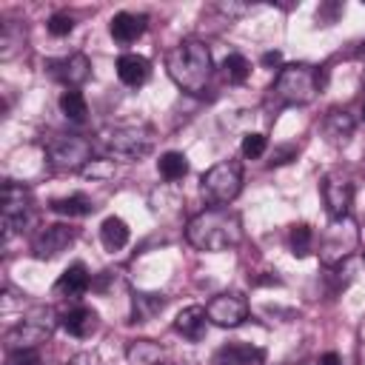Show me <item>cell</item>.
I'll use <instances>...</instances> for the list:
<instances>
[{
	"label": "cell",
	"mask_w": 365,
	"mask_h": 365,
	"mask_svg": "<svg viewBox=\"0 0 365 365\" xmlns=\"http://www.w3.org/2000/svg\"><path fill=\"white\" fill-rule=\"evenodd\" d=\"M185 240L197 251H228L242 242V220L228 205H214L200 211L185 225Z\"/></svg>",
	"instance_id": "6da1fadb"
},
{
	"label": "cell",
	"mask_w": 365,
	"mask_h": 365,
	"mask_svg": "<svg viewBox=\"0 0 365 365\" xmlns=\"http://www.w3.org/2000/svg\"><path fill=\"white\" fill-rule=\"evenodd\" d=\"M165 71L177 83V88H182L185 94H202L214 74V60L208 46L194 37L180 40L165 54Z\"/></svg>",
	"instance_id": "7a4b0ae2"
},
{
	"label": "cell",
	"mask_w": 365,
	"mask_h": 365,
	"mask_svg": "<svg viewBox=\"0 0 365 365\" xmlns=\"http://www.w3.org/2000/svg\"><path fill=\"white\" fill-rule=\"evenodd\" d=\"M100 145L108 157L134 163L143 160L154 148V128L145 123H125V125H108L100 131Z\"/></svg>",
	"instance_id": "3957f363"
},
{
	"label": "cell",
	"mask_w": 365,
	"mask_h": 365,
	"mask_svg": "<svg viewBox=\"0 0 365 365\" xmlns=\"http://www.w3.org/2000/svg\"><path fill=\"white\" fill-rule=\"evenodd\" d=\"M319 74L314 66L308 63H291L282 66L274 86H271V97L279 106H308L317 100L319 94Z\"/></svg>",
	"instance_id": "277c9868"
},
{
	"label": "cell",
	"mask_w": 365,
	"mask_h": 365,
	"mask_svg": "<svg viewBox=\"0 0 365 365\" xmlns=\"http://www.w3.org/2000/svg\"><path fill=\"white\" fill-rule=\"evenodd\" d=\"M200 191L211 205H228L242 191V168L237 160H220L200 177Z\"/></svg>",
	"instance_id": "5b68a950"
},
{
	"label": "cell",
	"mask_w": 365,
	"mask_h": 365,
	"mask_svg": "<svg viewBox=\"0 0 365 365\" xmlns=\"http://www.w3.org/2000/svg\"><path fill=\"white\" fill-rule=\"evenodd\" d=\"M359 245V228L351 217L345 220H331V225L325 228L322 240H319V259L322 265L334 268L342 259H348Z\"/></svg>",
	"instance_id": "8992f818"
},
{
	"label": "cell",
	"mask_w": 365,
	"mask_h": 365,
	"mask_svg": "<svg viewBox=\"0 0 365 365\" xmlns=\"http://www.w3.org/2000/svg\"><path fill=\"white\" fill-rule=\"evenodd\" d=\"M46 154L57 171H80L91 163V143L80 134H51Z\"/></svg>",
	"instance_id": "52a82bcc"
},
{
	"label": "cell",
	"mask_w": 365,
	"mask_h": 365,
	"mask_svg": "<svg viewBox=\"0 0 365 365\" xmlns=\"http://www.w3.org/2000/svg\"><path fill=\"white\" fill-rule=\"evenodd\" d=\"M51 328H54L51 311L43 308V305H37V308H31V311L23 317V322H20L17 328L9 331L6 342H9L11 351H17V348H37L40 342H46V339L51 336Z\"/></svg>",
	"instance_id": "ba28073f"
},
{
	"label": "cell",
	"mask_w": 365,
	"mask_h": 365,
	"mask_svg": "<svg viewBox=\"0 0 365 365\" xmlns=\"http://www.w3.org/2000/svg\"><path fill=\"white\" fill-rule=\"evenodd\" d=\"M319 191H322V202L328 208V217L331 220H345L348 211H351V200H354V182L345 174L331 171V174L322 177Z\"/></svg>",
	"instance_id": "9c48e42d"
},
{
	"label": "cell",
	"mask_w": 365,
	"mask_h": 365,
	"mask_svg": "<svg viewBox=\"0 0 365 365\" xmlns=\"http://www.w3.org/2000/svg\"><path fill=\"white\" fill-rule=\"evenodd\" d=\"M0 205H3V228L6 234L11 231H20L29 220V211H31V197L23 185L17 182H3V194H0Z\"/></svg>",
	"instance_id": "30bf717a"
},
{
	"label": "cell",
	"mask_w": 365,
	"mask_h": 365,
	"mask_svg": "<svg viewBox=\"0 0 365 365\" xmlns=\"http://www.w3.org/2000/svg\"><path fill=\"white\" fill-rule=\"evenodd\" d=\"M205 314H208V322H214L220 328H237L242 319H248V302L242 294L225 291V294H217L205 305Z\"/></svg>",
	"instance_id": "8fae6325"
},
{
	"label": "cell",
	"mask_w": 365,
	"mask_h": 365,
	"mask_svg": "<svg viewBox=\"0 0 365 365\" xmlns=\"http://www.w3.org/2000/svg\"><path fill=\"white\" fill-rule=\"evenodd\" d=\"M74 237H77V231L71 225L51 222V225H46V228L37 231V237L31 242V251H34L37 259H54V257H60L74 242Z\"/></svg>",
	"instance_id": "7c38bea8"
},
{
	"label": "cell",
	"mask_w": 365,
	"mask_h": 365,
	"mask_svg": "<svg viewBox=\"0 0 365 365\" xmlns=\"http://www.w3.org/2000/svg\"><path fill=\"white\" fill-rule=\"evenodd\" d=\"M48 71L54 80L66 83V88H77L80 83L88 80L91 74V63L86 54H68V57H60V60H51L48 63Z\"/></svg>",
	"instance_id": "4fadbf2b"
},
{
	"label": "cell",
	"mask_w": 365,
	"mask_h": 365,
	"mask_svg": "<svg viewBox=\"0 0 365 365\" xmlns=\"http://www.w3.org/2000/svg\"><path fill=\"white\" fill-rule=\"evenodd\" d=\"M174 331H177L182 339H188V342L205 339V331H208V314H205V308H200V305L182 308V311L177 314V319H174Z\"/></svg>",
	"instance_id": "5bb4252c"
},
{
	"label": "cell",
	"mask_w": 365,
	"mask_h": 365,
	"mask_svg": "<svg viewBox=\"0 0 365 365\" xmlns=\"http://www.w3.org/2000/svg\"><path fill=\"white\" fill-rule=\"evenodd\" d=\"M145 29H148V17H145V14H134V11H120V14H114V17H111V26H108L111 37H114L117 43H123V46L134 43L137 37H143Z\"/></svg>",
	"instance_id": "9a60e30c"
},
{
	"label": "cell",
	"mask_w": 365,
	"mask_h": 365,
	"mask_svg": "<svg viewBox=\"0 0 365 365\" xmlns=\"http://www.w3.org/2000/svg\"><path fill=\"white\" fill-rule=\"evenodd\" d=\"M60 325H63L71 336L86 339V336H91V334L100 328V314H97L94 308H88V305H77V308H71V311H66V314L60 317Z\"/></svg>",
	"instance_id": "2e32d148"
},
{
	"label": "cell",
	"mask_w": 365,
	"mask_h": 365,
	"mask_svg": "<svg viewBox=\"0 0 365 365\" xmlns=\"http://www.w3.org/2000/svg\"><path fill=\"white\" fill-rule=\"evenodd\" d=\"M354 128H356V120L345 108H331L322 120V134L331 145H345L354 137Z\"/></svg>",
	"instance_id": "e0dca14e"
},
{
	"label": "cell",
	"mask_w": 365,
	"mask_h": 365,
	"mask_svg": "<svg viewBox=\"0 0 365 365\" xmlns=\"http://www.w3.org/2000/svg\"><path fill=\"white\" fill-rule=\"evenodd\" d=\"M148 74H151V63L143 54H131L128 51V54L117 57V77H120L123 86L137 88V86H143L148 80Z\"/></svg>",
	"instance_id": "ac0fdd59"
},
{
	"label": "cell",
	"mask_w": 365,
	"mask_h": 365,
	"mask_svg": "<svg viewBox=\"0 0 365 365\" xmlns=\"http://www.w3.org/2000/svg\"><path fill=\"white\" fill-rule=\"evenodd\" d=\"M211 365H262V351L254 348V345L231 342V345H222L214 354V362Z\"/></svg>",
	"instance_id": "d6986e66"
},
{
	"label": "cell",
	"mask_w": 365,
	"mask_h": 365,
	"mask_svg": "<svg viewBox=\"0 0 365 365\" xmlns=\"http://www.w3.org/2000/svg\"><path fill=\"white\" fill-rule=\"evenodd\" d=\"M88 285H91V277H88L86 265H83V262H74V265H68V268L60 274V279L54 282V291H57L60 297H80V294L88 291Z\"/></svg>",
	"instance_id": "ffe728a7"
},
{
	"label": "cell",
	"mask_w": 365,
	"mask_h": 365,
	"mask_svg": "<svg viewBox=\"0 0 365 365\" xmlns=\"http://www.w3.org/2000/svg\"><path fill=\"white\" fill-rule=\"evenodd\" d=\"M128 365H163V345L151 339H134L125 348Z\"/></svg>",
	"instance_id": "44dd1931"
},
{
	"label": "cell",
	"mask_w": 365,
	"mask_h": 365,
	"mask_svg": "<svg viewBox=\"0 0 365 365\" xmlns=\"http://www.w3.org/2000/svg\"><path fill=\"white\" fill-rule=\"evenodd\" d=\"M128 237H131V234H128L125 220H120V217H106V220H103V225H100V242H103L106 251H120V248H125Z\"/></svg>",
	"instance_id": "7402d4cb"
},
{
	"label": "cell",
	"mask_w": 365,
	"mask_h": 365,
	"mask_svg": "<svg viewBox=\"0 0 365 365\" xmlns=\"http://www.w3.org/2000/svg\"><path fill=\"white\" fill-rule=\"evenodd\" d=\"M48 208L54 214H63V217H86L94 211V202L86 194H68V197H54L48 202Z\"/></svg>",
	"instance_id": "603a6c76"
},
{
	"label": "cell",
	"mask_w": 365,
	"mask_h": 365,
	"mask_svg": "<svg viewBox=\"0 0 365 365\" xmlns=\"http://www.w3.org/2000/svg\"><path fill=\"white\" fill-rule=\"evenodd\" d=\"M157 171H160L163 180L177 182V180H182V177L188 174V160H185L182 151H165V154L157 160Z\"/></svg>",
	"instance_id": "cb8c5ba5"
},
{
	"label": "cell",
	"mask_w": 365,
	"mask_h": 365,
	"mask_svg": "<svg viewBox=\"0 0 365 365\" xmlns=\"http://www.w3.org/2000/svg\"><path fill=\"white\" fill-rule=\"evenodd\" d=\"M60 111H63L66 120H71V123H83L86 114H88V103H86L83 91H77V88H66V91L60 94Z\"/></svg>",
	"instance_id": "d4e9b609"
},
{
	"label": "cell",
	"mask_w": 365,
	"mask_h": 365,
	"mask_svg": "<svg viewBox=\"0 0 365 365\" xmlns=\"http://www.w3.org/2000/svg\"><path fill=\"white\" fill-rule=\"evenodd\" d=\"M165 308L163 294H134V322H148Z\"/></svg>",
	"instance_id": "484cf974"
},
{
	"label": "cell",
	"mask_w": 365,
	"mask_h": 365,
	"mask_svg": "<svg viewBox=\"0 0 365 365\" xmlns=\"http://www.w3.org/2000/svg\"><path fill=\"white\" fill-rule=\"evenodd\" d=\"M222 77L234 86H242L248 77H251V63L242 57V54H228L222 60Z\"/></svg>",
	"instance_id": "4316f807"
},
{
	"label": "cell",
	"mask_w": 365,
	"mask_h": 365,
	"mask_svg": "<svg viewBox=\"0 0 365 365\" xmlns=\"http://www.w3.org/2000/svg\"><path fill=\"white\" fill-rule=\"evenodd\" d=\"M288 248H291V254L299 257V259L308 257V254L314 251V231H311L305 222L294 225L291 234H288Z\"/></svg>",
	"instance_id": "83f0119b"
},
{
	"label": "cell",
	"mask_w": 365,
	"mask_h": 365,
	"mask_svg": "<svg viewBox=\"0 0 365 365\" xmlns=\"http://www.w3.org/2000/svg\"><path fill=\"white\" fill-rule=\"evenodd\" d=\"M265 148H268V137H265V134H259V131H248V134L242 137V145H240L242 157H248V160L262 157V154H265Z\"/></svg>",
	"instance_id": "f1b7e54d"
},
{
	"label": "cell",
	"mask_w": 365,
	"mask_h": 365,
	"mask_svg": "<svg viewBox=\"0 0 365 365\" xmlns=\"http://www.w3.org/2000/svg\"><path fill=\"white\" fill-rule=\"evenodd\" d=\"M6 365H40V354L34 348H17V351H9Z\"/></svg>",
	"instance_id": "f546056e"
},
{
	"label": "cell",
	"mask_w": 365,
	"mask_h": 365,
	"mask_svg": "<svg viewBox=\"0 0 365 365\" xmlns=\"http://www.w3.org/2000/svg\"><path fill=\"white\" fill-rule=\"evenodd\" d=\"M71 29H74V17L71 14H54L48 20V31L54 37H66V34H71Z\"/></svg>",
	"instance_id": "4dcf8cb0"
},
{
	"label": "cell",
	"mask_w": 365,
	"mask_h": 365,
	"mask_svg": "<svg viewBox=\"0 0 365 365\" xmlns=\"http://www.w3.org/2000/svg\"><path fill=\"white\" fill-rule=\"evenodd\" d=\"M339 14H342V6H339V3H325V6H319V9H317V20H319V23H325V26H328V23H334Z\"/></svg>",
	"instance_id": "1f68e13d"
},
{
	"label": "cell",
	"mask_w": 365,
	"mask_h": 365,
	"mask_svg": "<svg viewBox=\"0 0 365 365\" xmlns=\"http://www.w3.org/2000/svg\"><path fill=\"white\" fill-rule=\"evenodd\" d=\"M66 365H100V359H97V354H91V351H80V354H74Z\"/></svg>",
	"instance_id": "d6a6232c"
},
{
	"label": "cell",
	"mask_w": 365,
	"mask_h": 365,
	"mask_svg": "<svg viewBox=\"0 0 365 365\" xmlns=\"http://www.w3.org/2000/svg\"><path fill=\"white\" fill-rule=\"evenodd\" d=\"M279 60H282L279 51H265V54H262V66H277Z\"/></svg>",
	"instance_id": "836d02e7"
},
{
	"label": "cell",
	"mask_w": 365,
	"mask_h": 365,
	"mask_svg": "<svg viewBox=\"0 0 365 365\" xmlns=\"http://www.w3.org/2000/svg\"><path fill=\"white\" fill-rule=\"evenodd\" d=\"M317 365H342V359H339L336 354H325V356H322Z\"/></svg>",
	"instance_id": "e575fe53"
},
{
	"label": "cell",
	"mask_w": 365,
	"mask_h": 365,
	"mask_svg": "<svg viewBox=\"0 0 365 365\" xmlns=\"http://www.w3.org/2000/svg\"><path fill=\"white\" fill-rule=\"evenodd\" d=\"M362 120H365V103H362Z\"/></svg>",
	"instance_id": "d590c367"
},
{
	"label": "cell",
	"mask_w": 365,
	"mask_h": 365,
	"mask_svg": "<svg viewBox=\"0 0 365 365\" xmlns=\"http://www.w3.org/2000/svg\"><path fill=\"white\" fill-rule=\"evenodd\" d=\"M362 88H365V71H362Z\"/></svg>",
	"instance_id": "8d00e7d4"
},
{
	"label": "cell",
	"mask_w": 365,
	"mask_h": 365,
	"mask_svg": "<svg viewBox=\"0 0 365 365\" xmlns=\"http://www.w3.org/2000/svg\"><path fill=\"white\" fill-rule=\"evenodd\" d=\"M362 51H365V43H362Z\"/></svg>",
	"instance_id": "74e56055"
},
{
	"label": "cell",
	"mask_w": 365,
	"mask_h": 365,
	"mask_svg": "<svg viewBox=\"0 0 365 365\" xmlns=\"http://www.w3.org/2000/svg\"><path fill=\"white\" fill-rule=\"evenodd\" d=\"M163 365H165V362H163Z\"/></svg>",
	"instance_id": "f35d334b"
}]
</instances>
